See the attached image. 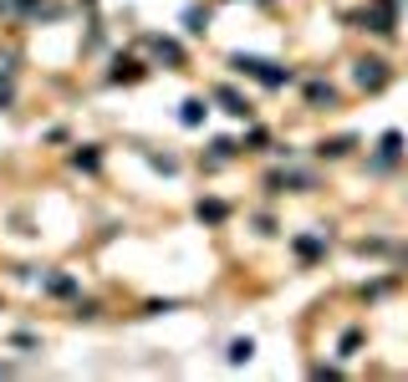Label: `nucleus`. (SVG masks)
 Listing matches in <instances>:
<instances>
[{
    "label": "nucleus",
    "mask_w": 408,
    "mask_h": 382,
    "mask_svg": "<svg viewBox=\"0 0 408 382\" xmlns=\"http://www.w3.org/2000/svg\"><path fill=\"white\" fill-rule=\"evenodd\" d=\"M230 67L240 72V77H260L266 87H286V82H291V72H286V67H275V61H260V57H245V51H240V57H230Z\"/></svg>",
    "instance_id": "f257e3e1"
},
{
    "label": "nucleus",
    "mask_w": 408,
    "mask_h": 382,
    "mask_svg": "<svg viewBox=\"0 0 408 382\" xmlns=\"http://www.w3.org/2000/svg\"><path fill=\"white\" fill-rule=\"evenodd\" d=\"M204 21H209V16H204V10H184V26H189V31H194V36H200V31H204Z\"/></svg>",
    "instance_id": "f8f14e48"
},
{
    "label": "nucleus",
    "mask_w": 408,
    "mask_h": 382,
    "mask_svg": "<svg viewBox=\"0 0 408 382\" xmlns=\"http://www.w3.org/2000/svg\"><path fill=\"white\" fill-rule=\"evenodd\" d=\"M250 352H255V341H250V336L230 341V362H235V367H240V362H250Z\"/></svg>",
    "instance_id": "423d86ee"
},
{
    "label": "nucleus",
    "mask_w": 408,
    "mask_h": 382,
    "mask_svg": "<svg viewBox=\"0 0 408 382\" xmlns=\"http://www.w3.org/2000/svg\"><path fill=\"white\" fill-rule=\"evenodd\" d=\"M347 148H352V138H332V143H322V153H327V158H342Z\"/></svg>",
    "instance_id": "1a4fd4ad"
},
{
    "label": "nucleus",
    "mask_w": 408,
    "mask_h": 382,
    "mask_svg": "<svg viewBox=\"0 0 408 382\" xmlns=\"http://www.w3.org/2000/svg\"><path fill=\"white\" fill-rule=\"evenodd\" d=\"M204 112H209L204 102H200V97H189V102H184V112H179V123H184V128H200V123H204Z\"/></svg>",
    "instance_id": "39448f33"
},
{
    "label": "nucleus",
    "mask_w": 408,
    "mask_h": 382,
    "mask_svg": "<svg viewBox=\"0 0 408 382\" xmlns=\"http://www.w3.org/2000/svg\"><path fill=\"white\" fill-rule=\"evenodd\" d=\"M296 250H301V255H322V240H317V234H301Z\"/></svg>",
    "instance_id": "9b49d317"
},
{
    "label": "nucleus",
    "mask_w": 408,
    "mask_h": 382,
    "mask_svg": "<svg viewBox=\"0 0 408 382\" xmlns=\"http://www.w3.org/2000/svg\"><path fill=\"white\" fill-rule=\"evenodd\" d=\"M215 97H220V102H225V112H230V117H250V102L240 97V92H230V87H220V92H215Z\"/></svg>",
    "instance_id": "7ed1b4c3"
},
{
    "label": "nucleus",
    "mask_w": 408,
    "mask_h": 382,
    "mask_svg": "<svg viewBox=\"0 0 408 382\" xmlns=\"http://www.w3.org/2000/svg\"><path fill=\"white\" fill-rule=\"evenodd\" d=\"M398 153H403V133H383V153H378V168H388Z\"/></svg>",
    "instance_id": "20e7f679"
},
{
    "label": "nucleus",
    "mask_w": 408,
    "mask_h": 382,
    "mask_svg": "<svg viewBox=\"0 0 408 382\" xmlns=\"http://www.w3.org/2000/svg\"><path fill=\"white\" fill-rule=\"evenodd\" d=\"M307 97H311V108H322V102L332 108V102H337V92H332V87H322V82H311V92H307Z\"/></svg>",
    "instance_id": "6e6552de"
},
{
    "label": "nucleus",
    "mask_w": 408,
    "mask_h": 382,
    "mask_svg": "<svg viewBox=\"0 0 408 382\" xmlns=\"http://www.w3.org/2000/svg\"><path fill=\"white\" fill-rule=\"evenodd\" d=\"M46 291H51V296H72V281H67V275H51Z\"/></svg>",
    "instance_id": "9d476101"
},
{
    "label": "nucleus",
    "mask_w": 408,
    "mask_h": 382,
    "mask_svg": "<svg viewBox=\"0 0 408 382\" xmlns=\"http://www.w3.org/2000/svg\"><path fill=\"white\" fill-rule=\"evenodd\" d=\"M72 163H77V168H97V153L82 148V153H72Z\"/></svg>",
    "instance_id": "ddd939ff"
},
{
    "label": "nucleus",
    "mask_w": 408,
    "mask_h": 382,
    "mask_svg": "<svg viewBox=\"0 0 408 382\" xmlns=\"http://www.w3.org/2000/svg\"><path fill=\"white\" fill-rule=\"evenodd\" d=\"M352 77H358V87H367V92H373V87H383V82H388V72H383V61H358V72H352Z\"/></svg>",
    "instance_id": "f03ea898"
},
{
    "label": "nucleus",
    "mask_w": 408,
    "mask_h": 382,
    "mask_svg": "<svg viewBox=\"0 0 408 382\" xmlns=\"http://www.w3.org/2000/svg\"><path fill=\"white\" fill-rule=\"evenodd\" d=\"M153 51H159V57L168 61V67H184V51H179L174 41H153Z\"/></svg>",
    "instance_id": "0eeeda50"
}]
</instances>
